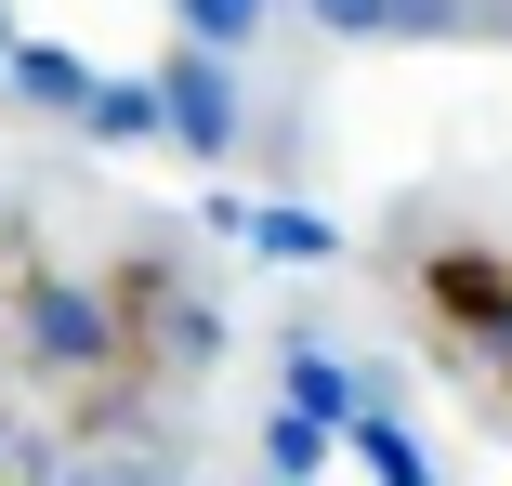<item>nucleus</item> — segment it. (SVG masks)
Masks as SVG:
<instances>
[{
    "label": "nucleus",
    "instance_id": "1",
    "mask_svg": "<svg viewBox=\"0 0 512 486\" xmlns=\"http://www.w3.org/2000/svg\"><path fill=\"white\" fill-rule=\"evenodd\" d=\"M0 342L53 421H132L197 368V276L158 237H40L0 224Z\"/></svg>",
    "mask_w": 512,
    "mask_h": 486
},
{
    "label": "nucleus",
    "instance_id": "2",
    "mask_svg": "<svg viewBox=\"0 0 512 486\" xmlns=\"http://www.w3.org/2000/svg\"><path fill=\"white\" fill-rule=\"evenodd\" d=\"M381 276H394L407 342L512 434V237L499 224H407L381 250Z\"/></svg>",
    "mask_w": 512,
    "mask_h": 486
}]
</instances>
